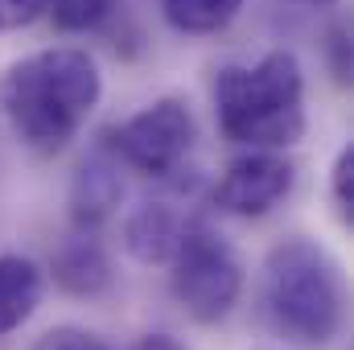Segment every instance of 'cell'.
Returning a JSON list of instances; mask_svg holds the SVG:
<instances>
[{"instance_id":"obj_1","label":"cell","mask_w":354,"mask_h":350,"mask_svg":"<svg viewBox=\"0 0 354 350\" xmlns=\"http://www.w3.org/2000/svg\"><path fill=\"white\" fill-rule=\"evenodd\" d=\"M103 99L99 62L79 46H46L0 75V111L17 140L41 157L71 149Z\"/></svg>"},{"instance_id":"obj_2","label":"cell","mask_w":354,"mask_h":350,"mask_svg":"<svg viewBox=\"0 0 354 350\" xmlns=\"http://www.w3.org/2000/svg\"><path fill=\"white\" fill-rule=\"evenodd\" d=\"M214 120L231 145L292 149L305 128V71L292 50H268L252 66H223L214 75Z\"/></svg>"},{"instance_id":"obj_3","label":"cell","mask_w":354,"mask_h":350,"mask_svg":"<svg viewBox=\"0 0 354 350\" xmlns=\"http://www.w3.org/2000/svg\"><path fill=\"white\" fill-rule=\"evenodd\" d=\"M264 313L297 347H330L342 330L338 264L313 239H284L264 260Z\"/></svg>"},{"instance_id":"obj_4","label":"cell","mask_w":354,"mask_h":350,"mask_svg":"<svg viewBox=\"0 0 354 350\" xmlns=\"http://www.w3.org/2000/svg\"><path fill=\"white\" fill-rule=\"evenodd\" d=\"M169 284H174L177 305L202 322V326H214L223 322L235 305H239V293H243V264L235 256V248L214 235L210 227L202 223H189L177 239L174 256H169Z\"/></svg>"},{"instance_id":"obj_5","label":"cell","mask_w":354,"mask_h":350,"mask_svg":"<svg viewBox=\"0 0 354 350\" xmlns=\"http://www.w3.org/2000/svg\"><path fill=\"white\" fill-rule=\"evenodd\" d=\"M194 140H198L194 111L181 99L165 95V99H153L149 107H140L136 116H128L111 132V153L120 165L145 177H174L185 165Z\"/></svg>"},{"instance_id":"obj_6","label":"cell","mask_w":354,"mask_h":350,"mask_svg":"<svg viewBox=\"0 0 354 350\" xmlns=\"http://www.w3.org/2000/svg\"><path fill=\"white\" fill-rule=\"evenodd\" d=\"M297 169L276 149H248L214 185V206L235 219H264L292 194Z\"/></svg>"},{"instance_id":"obj_7","label":"cell","mask_w":354,"mask_h":350,"mask_svg":"<svg viewBox=\"0 0 354 350\" xmlns=\"http://www.w3.org/2000/svg\"><path fill=\"white\" fill-rule=\"evenodd\" d=\"M124 198V181H120V161L111 157H87L79 165V174L71 181V219L79 231H95L99 223H107L115 214Z\"/></svg>"},{"instance_id":"obj_8","label":"cell","mask_w":354,"mask_h":350,"mask_svg":"<svg viewBox=\"0 0 354 350\" xmlns=\"http://www.w3.org/2000/svg\"><path fill=\"white\" fill-rule=\"evenodd\" d=\"M185 227L189 223H181V214L169 202H145V206H136L128 214L124 243H128V252L140 264H169V256H174V248Z\"/></svg>"},{"instance_id":"obj_9","label":"cell","mask_w":354,"mask_h":350,"mask_svg":"<svg viewBox=\"0 0 354 350\" xmlns=\"http://www.w3.org/2000/svg\"><path fill=\"white\" fill-rule=\"evenodd\" d=\"M50 272H54V284H58L62 293H71V297H99V293L111 288V280H115L107 252H103L95 239H87V235L62 243V248L54 252Z\"/></svg>"},{"instance_id":"obj_10","label":"cell","mask_w":354,"mask_h":350,"mask_svg":"<svg viewBox=\"0 0 354 350\" xmlns=\"http://www.w3.org/2000/svg\"><path fill=\"white\" fill-rule=\"evenodd\" d=\"M41 268L29 256H0V338L21 330L41 305Z\"/></svg>"},{"instance_id":"obj_11","label":"cell","mask_w":354,"mask_h":350,"mask_svg":"<svg viewBox=\"0 0 354 350\" xmlns=\"http://www.w3.org/2000/svg\"><path fill=\"white\" fill-rule=\"evenodd\" d=\"M239 8L243 0H161V17L169 21V29L189 33V37L223 33L239 17Z\"/></svg>"},{"instance_id":"obj_12","label":"cell","mask_w":354,"mask_h":350,"mask_svg":"<svg viewBox=\"0 0 354 350\" xmlns=\"http://www.w3.org/2000/svg\"><path fill=\"white\" fill-rule=\"evenodd\" d=\"M111 12H115V0H54L46 17H50L54 29H62V33H91V29H99Z\"/></svg>"},{"instance_id":"obj_13","label":"cell","mask_w":354,"mask_h":350,"mask_svg":"<svg viewBox=\"0 0 354 350\" xmlns=\"http://www.w3.org/2000/svg\"><path fill=\"white\" fill-rule=\"evenodd\" d=\"M330 190H334V210H338V219L351 227V219H354V145H346V149L334 157Z\"/></svg>"},{"instance_id":"obj_14","label":"cell","mask_w":354,"mask_h":350,"mask_svg":"<svg viewBox=\"0 0 354 350\" xmlns=\"http://www.w3.org/2000/svg\"><path fill=\"white\" fill-rule=\"evenodd\" d=\"M33 350H111V347L83 326H54L33 342Z\"/></svg>"},{"instance_id":"obj_15","label":"cell","mask_w":354,"mask_h":350,"mask_svg":"<svg viewBox=\"0 0 354 350\" xmlns=\"http://www.w3.org/2000/svg\"><path fill=\"white\" fill-rule=\"evenodd\" d=\"M50 4L54 0H0V33H12V29L41 21L50 12Z\"/></svg>"},{"instance_id":"obj_16","label":"cell","mask_w":354,"mask_h":350,"mask_svg":"<svg viewBox=\"0 0 354 350\" xmlns=\"http://www.w3.org/2000/svg\"><path fill=\"white\" fill-rule=\"evenodd\" d=\"M330 58H334V79L346 83L351 79V37H346V29H338L330 37Z\"/></svg>"},{"instance_id":"obj_17","label":"cell","mask_w":354,"mask_h":350,"mask_svg":"<svg viewBox=\"0 0 354 350\" xmlns=\"http://www.w3.org/2000/svg\"><path fill=\"white\" fill-rule=\"evenodd\" d=\"M128 350H189V347L177 342L174 334H145V338H136Z\"/></svg>"},{"instance_id":"obj_18","label":"cell","mask_w":354,"mask_h":350,"mask_svg":"<svg viewBox=\"0 0 354 350\" xmlns=\"http://www.w3.org/2000/svg\"><path fill=\"white\" fill-rule=\"evenodd\" d=\"M297 4H309V8H334L338 0H297Z\"/></svg>"}]
</instances>
